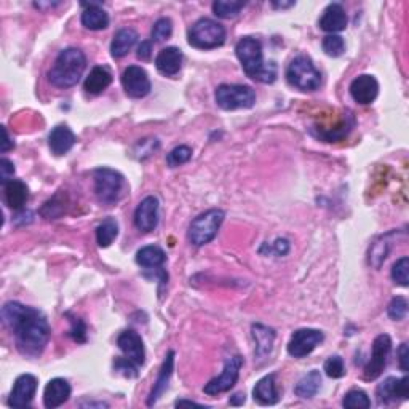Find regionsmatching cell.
I'll list each match as a JSON object with an SVG mask.
<instances>
[{
  "mask_svg": "<svg viewBox=\"0 0 409 409\" xmlns=\"http://www.w3.org/2000/svg\"><path fill=\"white\" fill-rule=\"evenodd\" d=\"M387 314H389L390 319L395 321L403 320L408 314V300L405 298H401V296L394 298L389 307H387Z\"/></svg>",
  "mask_w": 409,
  "mask_h": 409,
  "instance_id": "ab89813d",
  "label": "cell"
},
{
  "mask_svg": "<svg viewBox=\"0 0 409 409\" xmlns=\"http://www.w3.org/2000/svg\"><path fill=\"white\" fill-rule=\"evenodd\" d=\"M214 101L224 111L250 109L256 102V93L248 85L224 83L214 91Z\"/></svg>",
  "mask_w": 409,
  "mask_h": 409,
  "instance_id": "ba28073f",
  "label": "cell"
},
{
  "mask_svg": "<svg viewBox=\"0 0 409 409\" xmlns=\"http://www.w3.org/2000/svg\"><path fill=\"white\" fill-rule=\"evenodd\" d=\"M323 339H325V335L321 331L312 330V328H303V330L293 332L288 342V353L293 358H304L320 346Z\"/></svg>",
  "mask_w": 409,
  "mask_h": 409,
  "instance_id": "8fae6325",
  "label": "cell"
},
{
  "mask_svg": "<svg viewBox=\"0 0 409 409\" xmlns=\"http://www.w3.org/2000/svg\"><path fill=\"white\" fill-rule=\"evenodd\" d=\"M117 346L123 352V355H125L128 360H131L134 364L143 366L144 362H146L144 342L136 331L127 330L120 332V336L117 337Z\"/></svg>",
  "mask_w": 409,
  "mask_h": 409,
  "instance_id": "9a60e30c",
  "label": "cell"
},
{
  "mask_svg": "<svg viewBox=\"0 0 409 409\" xmlns=\"http://www.w3.org/2000/svg\"><path fill=\"white\" fill-rule=\"evenodd\" d=\"M114 368L118 373H122L125 378H136L138 376V364H134L131 360L117 358L114 362Z\"/></svg>",
  "mask_w": 409,
  "mask_h": 409,
  "instance_id": "60d3db41",
  "label": "cell"
},
{
  "mask_svg": "<svg viewBox=\"0 0 409 409\" xmlns=\"http://www.w3.org/2000/svg\"><path fill=\"white\" fill-rule=\"evenodd\" d=\"M408 273H409V259L406 256H403L401 259H398L394 264V267H392V280H394L396 284H400V287L406 288L409 284Z\"/></svg>",
  "mask_w": 409,
  "mask_h": 409,
  "instance_id": "d590c367",
  "label": "cell"
},
{
  "mask_svg": "<svg viewBox=\"0 0 409 409\" xmlns=\"http://www.w3.org/2000/svg\"><path fill=\"white\" fill-rule=\"evenodd\" d=\"M138 40V34L134 29L123 28L115 32L114 39L111 44V55L114 58H123L131 50Z\"/></svg>",
  "mask_w": 409,
  "mask_h": 409,
  "instance_id": "4316f807",
  "label": "cell"
},
{
  "mask_svg": "<svg viewBox=\"0 0 409 409\" xmlns=\"http://www.w3.org/2000/svg\"><path fill=\"white\" fill-rule=\"evenodd\" d=\"M166 255L160 246L149 245L136 252V262L146 268H159L165 264Z\"/></svg>",
  "mask_w": 409,
  "mask_h": 409,
  "instance_id": "f546056e",
  "label": "cell"
},
{
  "mask_svg": "<svg viewBox=\"0 0 409 409\" xmlns=\"http://www.w3.org/2000/svg\"><path fill=\"white\" fill-rule=\"evenodd\" d=\"M75 141H77V138H75V134L67 125L55 127L50 136H48V146H50V150L55 155L67 154L74 147Z\"/></svg>",
  "mask_w": 409,
  "mask_h": 409,
  "instance_id": "7402d4cb",
  "label": "cell"
},
{
  "mask_svg": "<svg viewBox=\"0 0 409 409\" xmlns=\"http://www.w3.org/2000/svg\"><path fill=\"white\" fill-rule=\"evenodd\" d=\"M251 331H252V337H255L256 341V357L257 358L267 357V355L272 352L273 341H275V331H273L272 328L259 325V323H257V325H252Z\"/></svg>",
  "mask_w": 409,
  "mask_h": 409,
  "instance_id": "83f0119b",
  "label": "cell"
},
{
  "mask_svg": "<svg viewBox=\"0 0 409 409\" xmlns=\"http://www.w3.org/2000/svg\"><path fill=\"white\" fill-rule=\"evenodd\" d=\"M173 364H175V352L170 351L168 353H166L163 363H161V368L159 371V378L154 382L152 390H150L149 398H147V406L155 405L159 398L161 396V394L166 390L171 374H173Z\"/></svg>",
  "mask_w": 409,
  "mask_h": 409,
  "instance_id": "44dd1931",
  "label": "cell"
},
{
  "mask_svg": "<svg viewBox=\"0 0 409 409\" xmlns=\"http://www.w3.org/2000/svg\"><path fill=\"white\" fill-rule=\"evenodd\" d=\"M225 214L223 209H208L192 220L187 230V239L193 246H203L218 235L220 224L224 223Z\"/></svg>",
  "mask_w": 409,
  "mask_h": 409,
  "instance_id": "5b68a950",
  "label": "cell"
},
{
  "mask_svg": "<svg viewBox=\"0 0 409 409\" xmlns=\"http://www.w3.org/2000/svg\"><path fill=\"white\" fill-rule=\"evenodd\" d=\"M392 352V339L387 335H379L373 342V351H371V360L366 364L363 378L364 380H376L385 369L389 355Z\"/></svg>",
  "mask_w": 409,
  "mask_h": 409,
  "instance_id": "30bf717a",
  "label": "cell"
},
{
  "mask_svg": "<svg viewBox=\"0 0 409 409\" xmlns=\"http://www.w3.org/2000/svg\"><path fill=\"white\" fill-rule=\"evenodd\" d=\"M243 403H245V394H235L232 398H230V405L234 406L243 405Z\"/></svg>",
  "mask_w": 409,
  "mask_h": 409,
  "instance_id": "c3c4849f",
  "label": "cell"
},
{
  "mask_svg": "<svg viewBox=\"0 0 409 409\" xmlns=\"http://www.w3.org/2000/svg\"><path fill=\"white\" fill-rule=\"evenodd\" d=\"M245 2H234V0H216L213 3V13L218 18L223 19H232L235 16H239L241 10L245 7Z\"/></svg>",
  "mask_w": 409,
  "mask_h": 409,
  "instance_id": "1f68e13d",
  "label": "cell"
},
{
  "mask_svg": "<svg viewBox=\"0 0 409 409\" xmlns=\"http://www.w3.org/2000/svg\"><path fill=\"white\" fill-rule=\"evenodd\" d=\"M376 395H378V400L380 403H390L396 401L398 398L401 400H406L409 396V379L401 378H387L382 384H379L378 390H376Z\"/></svg>",
  "mask_w": 409,
  "mask_h": 409,
  "instance_id": "e0dca14e",
  "label": "cell"
},
{
  "mask_svg": "<svg viewBox=\"0 0 409 409\" xmlns=\"http://www.w3.org/2000/svg\"><path fill=\"white\" fill-rule=\"evenodd\" d=\"M2 136H3V141H2V146H0V150H2V152L5 154V152H8L10 149H13L15 144H13L12 139H10L8 131L5 127H2Z\"/></svg>",
  "mask_w": 409,
  "mask_h": 409,
  "instance_id": "7dc6e473",
  "label": "cell"
},
{
  "mask_svg": "<svg viewBox=\"0 0 409 409\" xmlns=\"http://www.w3.org/2000/svg\"><path fill=\"white\" fill-rule=\"evenodd\" d=\"M348 90H351V96L355 102L366 106V104H371V102H374V99L378 98L379 83L373 75L363 74L352 80L351 88Z\"/></svg>",
  "mask_w": 409,
  "mask_h": 409,
  "instance_id": "2e32d148",
  "label": "cell"
},
{
  "mask_svg": "<svg viewBox=\"0 0 409 409\" xmlns=\"http://www.w3.org/2000/svg\"><path fill=\"white\" fill-rule=\"evenodd\" d=\"M69 335L74 337V341L85 342V339H87V326H85V323L80 319H74L71 332H69Z\"/></svg>",
  "mask_w": 409,
  "mask_h": 409,
  "instance_id": "b9f144b4",
  "label": "cell"
},
{
  "mask_svg": "<svg viewBox=\"0 0 409 409\" xmlns=\"http://www.w3.org/2000/svg\"><path fill=\"white\" fill-rule=\"evenodd\" d=\"M192 157V149L189 146H177L171 152L166 155V163H168L170 168H175V166L184 165Z\"/></svg>",
  "mask_w": 409,
  "mask_h": 409,
  "instance_id": "8d00e7d4",
  "label": "cell"
},
{
  "mask_svg": "<svg viewBox=\"0 0 409 409\" xmlns=\"http://www.w3.org/2000/svg\"><path fill=\"white\" fill-rule=\"evenodd\" d=\"M273 250H275L278 256H284L289 251V241L284 239H278L275 243H273Z\"/></svg>",
  "mask_w": 409,
  "mask_h": 409,
  "instance_id": "bcb514c9",
  "label": "cell"
},
{
  "mask_svg": "<svg viewBox=\"0 0 409 409\" xmlns=\"http://www.w3.org/2000/svg\"><path fill=\"white\" fill-rule=\"evenodd\" d=\"M150 56H152V44L147 40L141 42V45L138 47V58L143 61H149Z\"/></svg>",
  "mask_w": 409,
  "mask_h": 409,
  "instance_id": "f6af8a7d",
  "label": "cell"
},
{
  "mask_svg": "<svg viewBox=\"0 0 409 409\" xmlns=\"http://www.w3.org/2000/svg\"><path fill=\"white\" fill-rule=\"evenodd\" d=\"M325 373L328 378L331 379H341L346 376V364H344V360L341 357H330L325 362Z\"/></svg>",
  "mask_w": 409,
  "mask_h": 409,
  "instance_id": "f35d334b",
  "label": "cell"
},
{
  "mask_svg": "<svg viewBox=\"0 0 409 409\" xmlns=\"http://www.w3.org/2000/svg\"><path fill=\"white\" fill-rule=\"evenodd\" d=\"M15 175V165L8 159L0 160V179H2V184L10 181V177Z\"/></svg>",
  "mask_w": 409,
  "mask_h": 409,
  "instance_id": "7bdbcfd3",
  "label": "cell"
},
{
  "mask_svg": "<svg viewBox=\"0 0 409 409\" xmlns=\"http://www.w3.org/2000/svg\"><path fill=\"white\" fill-rule=\"evenodd\" d=\"M296 5L294 2H272V7L273 8H289Z\"/></svg>",
  "mask_w": 409,
  "mask_h": 409,
  "instance_id": "f907efd6",
  "label": "cell"
},
{
  "mask_svg": "<svg viewBox=\"0 0 409 409\" xmlns=\"http://www.w3.org/2000/svg\"><path fill=\"white\" fill-rule=\"evenodd\" d=\"M287 80L300 91H315L321 85V74L309 56H296L287 67Z\"/></svg>",
  "mask_w": 409,
  "mask_h": 409,
  "instance_id": "277c9868",
  "label": "cell"
},
{
  "mask_svg": "<svg viewBox=\"0 0 409 409\" xmlns=\"http://www.w3.org/2000/svg\"><path fill=\"white\" fill-rule=\"evenodd\" d=\"M72 394L71 385L66 379L55 378L48 382L44 390V405L48 409H55L64 405Z\"/></svg>",
  "mask_w": 409,
  "mask_h": 409,
  "instance_id": "ac0fdd59",
  "label": "cell"
},
{
  "mask_svg": "<svg viewBox=\"0 0 409 409\" xmlns=\"http://www.w3.org/2000/svg\"><path fill=\"white\" fill-rule=\"evenodd\" d=\"M408 360H409V352H408V344H401L400 348H398V363H400L401 371L408 373Z\"/></svg>",
  "mask_w": 409,
  "mask_h": 409,
  "instance_id": "ee69618b",
  "label": "cell"
},
{
  "mask_svg": "<svg viewBox=\"0 0 409 409\" xmlns=\"http://www.w3.org/2000/svg\"><path fill=\"white\" fill-rule=\"evenodd\" d=\"M118 236V224L114 218H106L96 227V241L101 248H107Z\"/></svg>",
  "mask_w": 409,
  "mask_h": 409,
  "instance_id": "4dcf8cb0",
  "label": "cell"
},
{
  "mask_svg": "<svg viewBox=\"0 0 409 409\" xmlns=\"http://www.w3.org/2000/svg\"><path fill=\"white\" fill-rule=\"evenodd\" d=\"M2 320L13 332L16 348L29 358L40 357L50 341V325L42 312L19 303H7L2 307Z\"/></svg>",
  "mask_w": 409,
  "mask_h": 409,
  "instance_id": "6da1fadb",
  "label": "cell"
},
{
  "mask_svg": "<svg viewBox=\"0 0 409 409\" xmlns=\"http://www.w3.org/2000/svg\"><path fill=\"white\" fill-rule=\"evenodd\" d=\"M241 366H243V358H241L240 355H235V357L225 360L223 373H220L218 378L209 380L208 384L203 387L205 394L214 396L224 394V392H229L236 384V380H239Z\"/></svg>",
  "mask_w": 409,
  "mask_h": 409,
  "instance_id": "9c48e42d",
  "label": "cell"
},
{
  "mask_svg": "<svg viewBox=\"0 0 409 409\" xmlns=\"http://www.w3.org/2000/svg\"><path fill=\"white\" fill-rule=\"evenodd\" d=\"M387 236H382V241H376L373 245V248L369 250V264L376 268L380 267V264L387 259V255L390 251V241L387 240Z\"/></svg>",
  "mask_w": 409,
  "mask_h": 409,
  "instance_id": "d6a6232c",
  "label": "cell"
},
{
  "mask_svg": "<svg viewBox=\"0 0 409 409\" xmlns=\"http://www.w3.org/2000/svg\"><path fill=\"white\" fill-rule=\"evenodd\" d=\"M171 32H173V23H171V19L170 18H160V19L155 21L150 35H152L154 42H163L166 39H170Z\"/></svg>",
  "mask_w": 409,
  "mask_h": 409,
  "instance_id": "74e56055",
  "label": "cell"
},
{
  "mask_svg": "<svg viewBox=\"0 0 409 409\" xmlns=\"http://www.w3.org/2000/svg\"><path fill=\"white\" fill-rule=\"evenodd\" d=\"M252 396H255V401H257L262 406L275 405L280 398L275 374L264 376L262 379L257 380L255 389H252Z\"/></svg>",
  "mask_w": 409,
  "mask_h": 409,
  "instance_id": "cb8c5ba5",
  "label": "cell"
},
{
  "mask_svg": "<svg viewBox=\"0 0 409 409\" xmlns=\"http://www.w3.org/2000/svg\"><path fill=\"white\" fill-rule=\"evenodd\" d=\"M176 406H203L200 403L197 401H189V400H177Z\"/></svg>",
  "mask_w": 409,
  "mask_h": 409,
  "instance_id": "681fc988",
  "label": "cell"
},
{
  "mask_svg": "<svg viewBox=\"0 0 409 409\" xmlns=\"http://www.w3.org/2000/svg\"><path fill=\"white\" fill-rule=\"evenodd\" d=\"M95 179V193L99 203L111 205L120 200L123 189H125V177L118 171L111 168H98L93 171Z\"/></svg>",
  "mask_w": 409,
  "mask_h": 409,
  "instance_id": "52a82bcc",
  "label": "cell"
},
{
  "mask_svg": "<svg viewBox=\"0 0 409 409\" xmlns=\"http://www.w3.org/2000/svg\"><path fill=\"white\" fill-rule=\"evenodd\" d=\"M122 85L130 98L139 99L150 93V79L147 72L139 66H128L122 74Z\"/></svg>",
  "mask_w": 409,
  "mask_h": 409,
  "instance_id": "7c38bea8",
  "label": "cell"
},
{
  "mask_svg": "<svg viewBox=\"0 0 409 409\" xmlns=\"http://www.w3.org/2000/svg\"><path fill=\"white\" fill-rule=\"evenodd\" d=\"M37 385H39V380H37L35 376L21 374L19 378L15 380L12 394H10L8 398V405L12 408L29 406L31 401L34 400L35 396Z\"/></svg>",
  "mask_w": 409,
  "mask_h": 409,
  "instance_id": "4fadbf2b",
  "label": "cell"
},
{
  "mask_svg": "<svg viewBox=\"0 0 409 409\" xmlns=\"http://www.w3.org/2000/svg\"><path fill=\"white\" fill-rule=\"evenodd\" d=\"M112 83V74L104 66H95L85 79L83 88L90 95H101Z\"/></svg>",
  "mask_w": 409,
  "mask_h": 409,
  "instance_id": "d4e9b609",
  "label": "cell"
},
{
  "mask_svg": "<svg viewBox=\"0 0 409 409\" xmlns=\"http://www.w3.org/2000/svg\"><path fill=\"white\" fill-rule=\"evenodd\" d=\"M182 66V53L176 47H166L155 58V67L160 74L166 77H175L181 71Z\"/></svg>",
  "mask_w": 409,
  "mask_h": 409,
  "instance_id": "ffe728a7",
  "label": "cell"
},
{
  "mask_svg": "<svg viewBox=\"0 0 409 409\" xmlns=\"http://www.w3.org/2000/svg\"><path fill=\"white\" fill-rule=\"evenodd\" d=\"M342 406L348 409H368L371 406V400L363 390H351L344 396Z\"/></svg>",
  "mask_w": 409,
  "mask_h": 409,
  "instance_id": "836d02e7",
  "label": "cell"
},
{
  "mask_svg": "<svg viewBox=\"0 0 409 409\" xmlns=\"http://www.w3.org/2000/svg\"><path fill=\"white\" fill-rule=\"evenodd\" d=\"M189 44L198 50H213L225 42V29L218 21L202 18L189 29Z\"/></svg>",
  "mask_w": 409,
  "mask_h": 409,
  "instance_id": "8992f818",
  "label": "cell"
},
{
  "mask_svg": "<svg viewBox=\"0 0 409 409\" xmlns=\"http://www.w3.org/2000/svg\"><path fill=\"white\" fill-rule=\"evenodd\" d=\"M347 23H348V18L342 5L331 3L325 8L319 24H320V29H323L325 32L336 34V32H341L346 29Z\"/></svg>",
  "mask_w": 409,
  "mask_h": 409,
  "instance_id": "d6986e66",
  "label": "cell"
},
{
  "mask_svg": "<svg viewBox=\"0 0 409 409\" xmlns=\"http://www.w3.org/2000/svg\"><path fill=\"white\" fill-rule=\"evenodd\" d=\"M29 198V189L23 181L10 179L3 184V200L8 205V208L19 211L24 208L26 202Z\"/></svg>",
  "mask_w": 409,
  "mask_h": 409,
  "instance_id": "603a6c76",
  "label": "cell"
},
{
  "mask_svg": "<svg viewBox=\"0 0 409 409\" xmlns=\"http://www.w3.org/2000/svg\"><path fill=\"white\" fill-rule=\"evenodd\" d=\"M236 58L241 67L251 80L261 83H273L277 79V66L273 63L266 64L262 56V45L255 37H243L235 47Z\"/></svg>",
  "mask_w": 409,
  "mask_h": 409,
  "instance_id": "7a4b0ae2",
  "label": "cell"
},
{
  "mask_svg": "<svg viewBox=\"0 0 409 409\" xmlns=\"http://www.w3.org/2000/svg\"><path fill=\"white\" fill-rule=\"evenodd\" d=\"M85 10L82 13V24L90 31H102L109 26L107 15L98 3H82Z\"/></svg>",
  "mask_w": 409,
  "mask_h": 409,
  "instance_id": "484cf974",
  "label": "cell"
},
{
  "mask_svg": "<svg viewBox=\"0 0 409 409\" xmlns=\"http://www.w3.org/2000/svg\"><path fill=\"white\" fill-rule=\"evenodd\" d=\"M321 387V374L320 371L312 369L309 374H305L303 379H300L294 387V394L299 398H304V400H310L316 394H319Z\"/></svg>",
  "mask_w": 409,
  "mask_h": 409,
  "instance_id": "f1b7e54d",
  "label": "cell"
},
{
  "mask_svg": "<svg viewBox=\"0 0 409 409\" xmlns=\"http://www.w3.org/2000/svg\"><path fill=\"white\" fill-rule=\"evenodd\" d=\"M323 51L326 53L328 56L331 58H339L346 51V44H344V39L337 34H330L323 39Z\"/></svg>",
  "mask_w": 409,
  "mask_h": 409,
  "instance_id": "e575fe53",
  "label": "cell"
},
{
  "mask_svg": "<svg viewBox=\"0 0 409 409\" xmlns=\"http://www.w3.org/2000/svg\"><path fill=\"white\" fill-rule=\"evenodd\" d=\"M159 200L157 197L149 195L138 205L134 211V225L141 232H152L159 224Z\"/></svg>",
  "mask_w": 409,
  "mask_h": 409,
  "instance_id": "5bb4252c",
  "label": "cell"
},
{
  "mask_svg": "<svg viewBox=\"0 0 409 409\" xmlns=\"http://www.w3.org/2000/svg\"><path fill=\"white\" fill-rule=\"evenodd\" d=\"M87 67V56L79 48H66L59 53L48 72V80L56 88H71L79 83Z\"/></svg>",
  "mask_w": 409,
  "mask_h": 409,
  "instance_id": "3957f363",
  "label": "cell"
}]
</instances>
